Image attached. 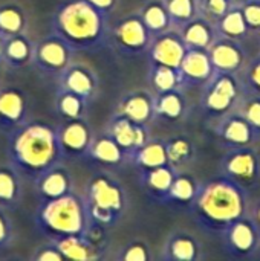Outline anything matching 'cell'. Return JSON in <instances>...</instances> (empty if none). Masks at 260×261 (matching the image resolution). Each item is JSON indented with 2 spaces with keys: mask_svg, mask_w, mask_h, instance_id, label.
Masks as SVG:
<instances>
[{
  "mask_svg": "<svg viewBox=\"0 0 260 261\" xmlns=\"http://www.w3.org/2000/svg\"><path fill=\"white\" fill-rule=\"evenodd\" d=\"M188 208L201 229L219 236L248 216V194L244 187L221 174L199 185Z\"/></svg>",
  "mask_w": 260,
  "mask_h": 261,
  "instance_id": "6da1fadb",
  "label": "cell"
},
{
  "mask_svg": "<svg viewBox=\"0 0 260 261\" xmlns=\"http://www.w3.org/2000/svg\"><path fill=\"white\" fill-rule=\"evenodd\" d=\"M8 159L21 177L35 182L64 159L57 128L34 122L9 132Z\"/></svg>",
  "mask_w": 260,
  "mask_h": 261,
  "instance_id": "7a4b0ae2",
  "label": "cell"
},
{
  "mask_svg": "<svg viewBox=\"0 0 260 261\" xmlns=\"http://www.w3.org/2000/svg\"><path fill=\"white\" fill-rule=\"evenodd\" d=\"M106 17L103 11L87 0L63 3L54 15V34L72 50L100 47L106 38Z\"/></svg>",
  "mask_w": 260,
  "mask_h": 261,
  "instance_id": "3957f363",
  "label": "cell"
},
{
  "mask_svg": "<svg viewBox=\"0 0 260 261\" xmlns=\"http://www.w3.org/2000/svg\"><path fill=\"white\" fill-rule=\"evenodd\" d=\"M87 225L86 202L72 191L57 199L41 200L40 208L35 211V226L49 240L80 236Z\"/></svg>",
  "mask_w": 260,
  "mask_h": 261,
  "instance_id": "277c9868",
  "label": "cell"
},
{
  "mask_svg": "<svg viewBox=\"0 0 260 261\" xmlns=\"http://www.w3.org/2000/svg\"><path fill=\"white\" fill-rule=\"evenodd\" d=\"M86 211L90 223L113 226L126 211V193L118 180L109 174H97L86 194Z\"/></svg>",
  "mask_w": 260,
  "mask_h": 261,
  "instance_id": "5b68a950",
  "label": "cell"
},
{
  "mask_svg": "<svg viewBox=\"0 0 260 261\" xmlns=\"http://www.w3.org/2000/svg\"><path fill=\"white\" fill-rule=\"evenodd\" d=\"M242 93V83L236 73L215 72L204 84L201 106L211 115H225L239 101Z\"/></svg>",
  "mask_w": 260,
  "mask_h": 261,
  "instance_id": "8992f818",
  "label": "cell"
},
{
  "mask_svg": "<svg viewBox=\"0 0 260 261\" xmlns=\"http://www.w3.org/2000/svg\"><path fill=\"white\" fill-rule=\"evenodd\" d=\"M219 171L245 190L251 188L260 179L259 153L251 145L228 148L221 158Z\"/></svg>",
  "mask_w": 260,
  "mask_h": 261,
  "instance_id": "52a82bcc",
  "label": "cell"
},
{
  "mask_svg": "<svg viewBox=\"0 0 260 261\" xmlns=\"http://www.w3.org/2000/svg\"><path fill=\"white\" fill-rule=\"evenodd\" d=\"M221 237L224 252L234 260H248L260 249V234L247 216L228 226Z\"/></svg>",
  "mask_w": 260,
  "mask_h": 261,
  "instance_id": "ba28073f",
  "label": "cell"
},
{
  "mask_svg": "<svg viewBox=\"0 0 260 261\" xmlns=\"http://www.w3.org/2000/svg\"><path fill=\"white\" fill-rule=\"evenodd\" d=\"M72 49L55 34L41 38L32 47V63L48 75H60L70 64Z\"/></svg>",
  "mask_w": 260,
  "mask_h": 261,
  "instance_id": "9c48e42d",
  "label": "cell"
},
{
  "mask_svg": "<svg viewBox=\"0 0 260 261\" xmlns=\"http://www.w3.org/2000/svg\"><path fill=\"white\" fill-rule=\"evenodd\" d=\"M113 43L126 55H139L152 43V34L139 15H129L113 28Z\"/></svg>",
  "mask_w": 260,
  "mask_h": 261,
  "instance_id": "30bf717a",
  "label": "cell"
},
{
  "mask_svg": "<svg viewBox=\"0 0 260 261\" xmlns=\"http://www.w3.org/2000/svg\"><path fill=\"white\" fill-rule=\"evenodd\" d=\"M208 55L215 72L238 73L244 69L247 61V50L242 41L219 37L208 47Z\"/></svg>",
  "mask_w": 260,
  "mask_h": 261,
  "instance_id": "8fae6325",
  "label": "cell"
},
{
  "mask_svg": "<svg viewBox=\"0 0 260 261\" xmlns=\"http://www.w3.org/2000/svg\"><path fill=\"white\" fill-rule=\"evenodd\" d=\"M187 46L179 34L169 29L152 38L149 46V58L152 64H162L170 67H179L187 52Z\"/></svg>",
  "mask_w": 260,
  "mask_h": 261,
  "instance_id": "7c38bea8",
  "label": "cell"
},
{
  "mask_svg": "<svg viewBox=\"0 0 260 261\" xmlns=\"http://www.w3.org/2000/svg\"><path fill=\"white\" fill-rule=\"evenodd\" d=\"M57 135L64 158H78L87 154L93 141L84 118L67 119L60 128H57Z\"/></svg>",
  "mask_w": 260,
  "mask_h": 261,
  "instance_id": "4fadbf2b",
  "label": "cell"
},
{
  "mask_svg": "<svg viewBox=\"0 0 260 261\" xmlns=\"http://www.w3.org/2000/svg\"><path fill=\"white\" fill-rule=\"evenodd\" d=\"M106 135H109L121 147L126 156H130L149 141V132L144 124L133 122L120 113L110 121Z\"/></svg>",
  "mask_w": 260,
  "mask_h": 261,
  "instance_id": "5bb4252c",
  "label": "cell"
},
{
  "mask_svg": "<svg viewBox=\"0 0 260 261\" xmlns=\"http://www.w3.org/2000/svg\"><path fill=\"white\" fill-rule=\"evenodd\" d=\"M215 132L219 138V141L227 148L234 147H245L251 145L253 141H256V135L247 119L241 115V112H228L222 115L221 121L216 124Z\"/></svg>",
  "mask_w": 260,
  "mask_h": 261,
  "instance_id": "9a60e30c",
  "label": "cell"
},
{
  "mask_svg": "<svg viewBox=\"0 0 260 261\" xmlns=\"http://www.w3.org/2000/svg\"><path fill=\"white\" fill-rule=\"evenodd\" d=\"M184 86H204L215 73L208 50L188 47L179 66Z\"/></svg>",
  "mask_w": 260,
  "mask_h": 261,
  "instance_id": "2e32d148",
  "label": "cell"
},
{
  "mask_svg": "<svg viewBox=\"0 0 260 261\" xmlns=\"http://www.w3.org/2000/svg\"><path fill=\"white\" fill-rule=\"evenodd\" d=\"M28 102L23 92L14 87L0 90V128L12 132L25 124Z\"/></svg>",
  "mask_w": 260,
  "mask_h": 261,
  "instance_id": "e0dca14e",
  "label": "cell"
},
{
  "mask_svg": "<svg viewBox=\"0 0 260 261\" xmlns=\"http://www.w3.org/2000/svg\"><path fill=\"white\" fill-rule=\"evenodd\" d=\"M60 87L89 101L98 90V78L95 72L84 64H69L60 73Z\"/></svg>",
  "mask_w": 260,
  "mask_h": 261,
  "instance_id": "ac0fdd59",
  "label": "cell"
},
{
  "mask_svg": "<svg viewBox=\"0 0 260 261\" xmlns=\"http://www.w3.org/2000/svg\"><path fill=\"white\" fill-rule=\"evenodd\" d=\"M201 255L199 242L185 231L170 234L162 248V258L169 261H198Z\"/></svg>",
  "mask_w": 260,
  "mask_h": 261,
  "instance_id": "d6986e66",
  "label": "cell"
},
{
  "mask_svg": "<svg viewBox=\"0 0 260 261\" xmlns=\"http://www.w3.org/2000/svg\"><path fill=\"white\" fill-rule=\"evenodd\" d=\"M35 190L41 200L57 199L72 191V179L66 168L57 165L35 180Z\"/></svg>",
  "mask_w": 260,
  "mask_h": 261,
  "instance_id": "ffe728a7",
  "label": "cell"
},
{
  "mask_svg": "<svg viewBox=\"0 0 260 261\" xmlns=\"http://www.w3.org/2000/svg\"><path fill=\"white\" fill-rule=\"evenodd\" d=\"M179 34H181L185 46L192 47V49L208 50V47L218 38L215 23H211L210 20H207L202 15H198L192 21H188L184 28L179 29Z\"/></svg>",
  "mask_w": 260,
  "mask_h": 261,
  "instance_id": "44dd1931",
  "label": "cell"
},
{
  "mask_svg": "<svg viewBox=\"0 0 260 261\" xmlns=\"http://www.w3.org/2000/svg\"><path fill=\"white\" fill-rule=\"evenodd\" d=\"M118 113L138 124H147L155 116L153 98L143 90L132 92L120 102Z\"/></svg>",
  "mask_w": 260,
  "mask_h": 261,
  "instance_id": "7402d4cb",
  "label": "cell"
},
{
  "mask_svg": "<svg viewBox=\"0 0 260 261\" xmlns=\"http://www.w3.org/2000/svg\"><path fill=\"white\" fill-rule=\"evenodd\" d=\"M176 168H173L170 164L141 171V182L144 190L149 193V196L153 200H164L175 176H176Z\"/></svg>",
  "mask_w": 260,
  "mask_h": 261,
  "instance_id": "603a6c76",
  "label": "cell"
},
{
  "mask_svg": "<svg viewBox=\"0 0 260 261\" xmlns=\"http://www.w3.org/2000/svg\"><path fill=\"white\" fill-rule=\"evenodd\" d=\"M52 242H55V245L60 249V252L63 254L64 260H97L101 257L98 251H103V249L97 248L95 245H92L87 240V237L84 236V232L80 236H69V237H63V239L52 240Z\"/></svg>",
  "mask_w": 260,
  "mask_h": 261,
  "instance_id": "cb8c5ba5",
  "label": "cell"
},
{
  "mask_svg": "<svg viewBox=\"0 0 260 261\" xmlns=\"http://www.w3.org/2000/svg\"><path fill=\"white\" fill-rule=\"evenodd\" d=\"M21 176L12 165L0 167V208H15L21 200Z\"/></svg>",
  "mask_w": 260,
  "mask_h": 261,
  "instance_id": "d4e9b609",
  "label": "cell"
},
{
  "mask_svg": "<svg viewBox=\"0 0 260 261\" xmlns=\"http://www.w3.org/2000/svg\"><path fill=\"white\" fill-rule=\"evenodd\" d=\"M130 159L139 171H147L169 164L164 141H147L130 154Z\"/></svg>",
  "mask_w": 260,
  "mask_h": 261,
  "instance_id": "484cf974",
  "label": "cell"
},
{
  "mask_svg": "<svg viewBox=\"0 0 260 261\" xmlns=\"http://www.w3.org/2000/svg\"><path fill=\"white\" fill-rule=\"evenodd\" d=\"M198 190H199V184L190 174L176 173L162 203L178 205V206H190Z\"/></svg>",
  "mask_w": 260,
  "mask_h": 261,
  "instance_id": "4316f807",
  "label": "cell"
},
{
  "mask_svg": "<svg viewBox=\"0 0 260 261\" xmlns=\"http://www.w3.org/2000/svg\"><path fill=\"white\" fill-rule=\"evenodd\" d=\"M153 109L156 116H161L167 121H176L182 118L185 112V98L181 89L156 93L153 98Z\"/></svg>",
  "mask_w": 260,
  "mask_h": 261,
  "instance_id": "83f0119b",
  "label": "cell"
},
{
  "mask_svg": "<svg viewBox=\"0 0 260 261\" xmlns=\"http://www.w3.org/2000/svg\"><path fill=\"white\" fill-rule=\"evenodd\" d=\"M215 26H216V32L219 37L231 38L236 41H242L250 34L239 3H234L231 9L221 20L215 23Z\"/></svg>",
  "mask_w": 260,
  "mask_h": 261,
  "instance_id": "f1b7e54d",
  "label": "cell"
},
{
  "mask_svg": "<svg viewBox=\"0 0 260 261\" xmlns=\"http://www.w3.org/2000/svg\"><path fill=\"white\" fill-rule=\"evenodd\" d=\"M32 47L34 46L29 43V40L23 34H18V35H14V37L3 38L0 57L11 67L12 66L14 67H20L23 63L31 60Z\"/></svg>",
  "mask_w": 260,
  "mask_h": 261,
  "instance_id": "f546056e",
  "label": "cell"
},
{
  "mask_svg": "<svg viewBox=\"0 0 260 261\" xmlns=\"http://www.w3.org/2000/svg\"><path fill=\"white\" fill-rule=\"evenodd\" d=\"M150 84L156 93L182 89L184 80L179 67H170L162 64H152L150 69Z\"/></svg>",
  "mask_w": 260,
  "mask_h": 261,
  "instance_id": "4dcf8cb0",
  "label": "cell"
},
{
  "mask_svg": "<svg viewBox=\"0 0 260 261\" xmlns=\"http://www.w3.org/2000/svg\"><path fill=\"white\" fill-rule=\"evenodd\" d=\"M139 17L143 18L146 28L149 29V32L152 34V37L155 35H159L169 29H172V24H170V17H169V12L164 6L162 2H150L147 3Z\"/></svg>",
  "mask_w": 260,
  "mask_h": 261,
  "instance_id": "1f68e13d",
  "label": "cell"
},
{
  "mask_svg": "<svg viewBox=\"0 0 260 261\" xmlns=\"http://www.w3.org/2000/svg\"><path fill=\"white\" fill-rule=\"evenodd\" d=\"M87 154L90 158H93L95 161H100L104 164H112V165H118L126 159V153L109 135H104V136L92 141Z\"/></svg>",
  "mask_w": 260,
  "mask_h": 261,
  "instance_id": "d6a6232c",
  "label": "cell"
},
{
  "mask_svg": "<svg viewBox=\"0 0 260 261\" xmlns=\"http://www.w3.org/2000/svg\"><path fill=\"white\" fill-rule=\"evenodd\" d=\"M26 26V17L20 6L8 3L0 6V37L8 38L23 32Z\"/></svg>",
  "mask_w": 260,
  "mask_h": 261,
  "instance_id": "836d02e7",
  "label": "cell"
},
{
  "mask_svg": "<svg viewBox=\"0 0 260 261\" xmlns=\"http://www.w3.org/2000/svg\"><path fill=\"white\" fill-rule=\"evenodd\" d=\"M166 144V151H167V159L169 164L173 168H181L187 164H190L195 158V145L188 138L178 136L172 138L169 141H164Z\"/></svg>",
  "mask_w": 260,
  "mask_h": 261,
  "instance_id": "e575fe53",
  "label": "cell"
},
{
  "mask_svg": "<svg viewBox=\"0 0 260 261\" xmlns=\"http://www.w3.org/2000/svg\"><path fill=\"white\" fill-rule=\"evenodd\" d=\"M57 110L60 115H63V118L67 119H81L86 115V104L87 101L81 96H78L77 93L66 90L63 87L58 89L57 93Z\"/></svg>",
  "mask_w": 260,
  "mask_h": 261,
  "instance_id": "d590c367",
  "label": "cell"
},
{
  "mask_svg": "<svg viewBox=\"0 0 260 261\" xmlns=\"http://www.w3.org/2000/svg\"><path fill=\"white\" fill-rule=\"evenodd\" d=\"M162 3L169 12L172 28L178 31L199 15L196 0H162Z\"/></svg>",
  "mask_w": 260,
  "mask_h": 261,
  "instance_id": "8d00e7d4",
  "label": "cell"
},
{
  "mask_svg": "<svg viewBox=\"0 0 260 261\" xmlns=\"http://www.w3.org/2000/svg\"><path fill=\"white\" fill-rule=\"evenodd\" d=\"M198 3V14L216 23L221 20L236 3L234 0H196Z\"/></svg>",
  "mask_w": 260,
  "mask_h": 261,
  "instance_id": "74e56055",
  "label": "cell"
},
{
  "mask_svg": "<svg viewBox=\"0 0 260 261\" xmlns=\"http://www.w3.org/2000/svg\"><path fill=\"white\" fill-rule=\"evenodd\" d=\"M241 115L247 119L250 127L253 128L256 138H260V95L248 93L239 107Z\"/></svg>",
  "mask_w": 260,
  "mask_h": 261,
  "instance_id": "f35d334b",
  "label": "cell"
},
{
  "mask_svg": "<svg viewBox=\"0 0 260 261\" xmlns=\"http://www.w3.org/2000/svg\"><path fill=\"white\" fill-rule=\"evenodd\" d=\"M241 83L244 92L251 95H260V55L247 66Z\"/></svg>",
  "mask_w": 260,
  "mask_h": 261,
  "instance_id": "ab89813d",
  "label": "cell"
},
{
  "mask_svg": "<svg viewBox=\"0 0 260 261\" xmlns=\"http://www.w3.org/2000/svg\"><path fill=\"white\" fill-rule=\"evenodd\" d=\"M239 6L248 31L260 34V0H242L239 2Z\"/></svg>",
  "mask_w": 260,
  "mask_h": 261,
  "instance_id": "60d3db41",
  "label": "cell"
},
{
  "mask_svg": "<svg viewBox=\"0 0 260 261\" xmlns=\"http://www.w3.org/2000/svg\"><path fill=\"white\" fill-rule=\"evenodd\" d=\"M120 260L123 261H149L150 260V251L149 246L143 240H135L129 243L121 252Z\"/></svg>",
  "mask_w": 260,
  "mask_h": 261,
  "instance_id": "b9f144b4",
  "label": "cell"
},
{
  "mask_svg": "<svg viewBox=\"0 0 260 261\" xmlns=\"http://www.w3.org/2000/svg\"><path fill=\"white\" fill-rule=\"evenodd\" d=\"M32 260L35 261H63L64 260V257H63V254L60 252V249L57 248V245H55V242H49V243H46V245H43V246H40L35 252H34V255H32Z\"/></svg>",
  "mask_w": 260,
  "mask_h": 261,
  "instance_id": "7bdbcfd3",
  "label": "cell"
},
{
  "mask_svg": "<svg viewBox=\"0 0 260 261\" xmlns=\"http://www.w3.org/2000/svg\"><path fill=\"white\" fill-rule=\"evenodd\" d=\"M12 225L5 210L0 208V249L6 248L12 242Z\"/></svg>",
  "mask_w": 260,
  "mask_h": 261,
  "instance_id": "ee69618b",
  "label": "cell"
},
{
  "mask_svg": "<svg viewBox=\"0 0 260 261\" xmlns=\"http://www.w3.org/2000/svg\"><path fill=\"white\" fill-rule=\"evenodd\" d=\"M87 2H90L95 8H98L104 14H109V11H112L116 3V0H87Z\"/></svg>",
  "mask_w": 260,
  "mask_h": 261,
  "instance_id": "f6af8a7d",
  "label": "cell"
},
{
  "mask_svg": "<svg viewBox=\"0 0 260 261\" xmlns=\"http://www.w3.org/2000/svg\"><path fill=\"white\" fill-rule=\"evenodd\" d=\"M248 217H250V220L254 223L256 229L259 231V234H260V199H259V202L251 208V213L248 214Z\"/></svg>",
  "mask_w": 260,
  "mask_h": 261,
  "instance_id": "bcb514c9",
  "label": "cell"
},
{
  "mask_svg": "<svg viewBox=\"0 0 260 261\" xmlns=\"http://www.w3.org/2000/svg\"><path fill=\"white\" fill-rule=\"evenodd\" d=\"M2 43H3V38L0 37V52H2Z\"/></svg>",
  "mask_w": 260,
  "mask_h": 261,
  "instance_id": "7dc6e473",
  "label": "cell"
},
{
  "mask_svg": "<svg viewBox=\"0 0 260 261\" xmlns=\"http://www.w3.org/2000/svg\"><path fill=\"white\" fill-rule=\"evenodd\" d=\"M234 2H236V3H239V2H242V0H234Z\"/></svg>",
  "mask_w": 260,
  "mask_h": 261,
  "instance_id": "c3c4849f",
  "label": "cell"
}]
</instances>
